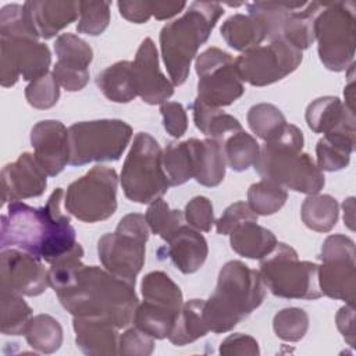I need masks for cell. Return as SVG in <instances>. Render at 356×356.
<instances>
[{
  "mask_svg": "<svg viewBox=\"0 0 356 356\" xmlns=\"http://www.w3.org/2000/svg\"><path fill=\"white\" fill-rule=\"evenodd\" d=\"M83 252L51 264L49 282L61 306L74 317L99 318L124 328L132 323L138 296L135 284L106 268L85 266Z\"/></svg>",
  "mask_w": 356,
  "mask_h": 356,
  "instance_id": "1",
  "label": "cell"
},
{
  "mask_svg": "<svg viewBox=\"0 0 356 356\" xmlns=\"http://www.w3.org/2000/svg\"><path fill=\"white\" fill-rule=\"evenodd\" d=\"M63 197V188H56L43 207L10 202L7 214L1 216V250L18 248L50 264L83 252L70 216L61 211Z\"/></svg>",
  "mask_w": 356,
  "mask_h": 356,
  "instance_id": "2",
  "label": "cell"
},
{
  "mask_svg": "<svg viewBox=\"0 0 356 356\" xmlns=\"http://www.w3.org/2000/svg\"><path fill=\"white\" fill-rule=\"evenodd\" d=\"M303 132L293 124H285L278 134L260 147L254 170L267 181L284 189L316 195L325 184L323 171L303 150Z\"/></svg>",
  "mask_w": 356,
  "mask_h": 356,
  "instance_id": "3",
  "label": "cell"
},
{
  "mask_svg": "<svg viewBox=\"0 0 356 356\" xmlns=\"http://www.w3.org/2000/svg\"><path fill=\"white\" fill-rule=\"evenodd\" d=\"M266 285L257 270L249 268L239 260L225 263L214 292L203 305V316L214 334L231 331L264 300Z\"/></svg>",
  "mask_w": 356,
  "mask_h": 356,
  "instance_id": "4",
  "label": "cell"
},
{
  "mask_svg": "<svg viewBox=\"0 0 356 356\" xmlns=\"http://www.w3.org/2000/svg\"><path fill=\"white\" fill-rule=\"evenodd\" d=\"M222 14L220 3L193 1L179 18L161 28V57L174 86L186 81L199 47L207 42Z\"/></svg>",
  "mask_w": 356,
  "mask_h": 356,
  "instance_id": "5",
  "label": "cell"
},
{
  "mask_svg": "<svg viewBox=\"0 0 356 356\" xmlns=\"http://www.w3.org/2000/svg\"><path fill=\"white\" fill-rule=\"evenodd\" d=\"M261 280L274 296L284 299H318V266L299 260L296 250L282 242L260 259Z\"/></svg>",
  "mask_w": 356,
  "mask_h": 356,
  "instance_id": "6",
  "label": "cell"
},
{
  "mask_svg": "<svg viewBox=\"0 0 356 356\" xmlns=\"http://www.w3.org/2000/svg\"><path fill=\"white\" fill-rule=\"evenodd\" d=\"M163 150L147 132L135 135L121 170L124 195L135 203H152L167 193L170 184L161 163Z\"/></svg>",
  "mask_w": 356,
  "mask_h": 356,
  "instance_id": "7",
  "label": "cell"
},
{
  "mask_svg": "<svg viewBox=\"0 0 356 356\" xmlns=\"http://www.w3.org/2000/svg\"><path fill=\"white\" fill-rule=\"evenodd\" d=\"M356 7L353 1L324 3L314 19V38L320 61L341 72L353 64L356 46Z\"/></svg>",
  "mask_w": 356,
  "mask_h": 356,
  "instance_id": "8",
  "label": "cell"
},
{
  "mask_svg": "<svg viewBox=\"0 0 356 356\" xmlns=\"http://www.w3.org/2000/svg\"><path fill=\"white\" fill-rule=\"evenodd\" d=\"M323 4L318 1H256L248 4V14L264 25L268 42L285 40L303 51L316 40L314 19Z\"/></svg>",
  "mask_w": 356,
  "mask_h": 356,
  "instance_id": "9",
  "label": "cell"
},
{
  "mask_svg": "<svg viewBox=\"0 0 356 356\" xmlns=\"http://www.w3.org/2000/svg\"><path fill=\"white\" fill-rule=\"evenodd\" d=\"M150 228L145 216H124L115 231L103 235L97 242V254L103 267L111 274L135 284L145 264L146 242Z\"/></svg>",
  "mask_w": 356,
  "mask_h": 356,
  "instance_id": "10",
  "label": "cell"
},
{
  "mask_svg": "<svg viewBox=\"0 0 356 356\" xmlns=\"http://www.w3.org/2000/svg\"><path fill=\"white\" fill-rule=\"evenodd\" d=\"M132 128L122 120H93L75 122L68 128L70 165L93 161H117L129 145Z\"/></svg>",
  "mask_w": 356,
  "mask_h": 356,
  "instance_id": "11",
  "label": "cell"
},
{
  "mask_svg": "<svg viewBox=\"0 0 356 356\" xmlns=\"http://www.w3.org/2000/svg\"><path fill=\"white\" fill-rule=\"evenodd\" d=\"M117 185L114 168L95 165L68 185L64 196L65 210L83 222L104 221L117 210Z\"/></svg>",
  "mask_w": 356,
  "mask_h": 356,
  "instance_id": "12",
  "label": "cell"
},
{
  "mask_svg": "<svg viewBox=\"0 0 356 356\" xmlns=\"http://www.w3.org/2000/svg\"><path fill=\"white\" fill-rule=\"evenodd\" d=\"M355 242L342 234L325 238L320 252L318 286L323 295L355 306L356 299Z\"/></svg>",
  "mask_w": 356,
  "mask_h": 356,
  "instance_id": "13",
  "label": "cell"
},
{
  "mask_svg": "<svg viewBox=\"0 0 356 356\" xmlns=\"http://www.w3.org/2000/svg\"><path fill=\"white\" fill-rule=\"evenodd\" d=\"M197 100L211 107L232 104L245 93L234 57L218 49L209 47L196 57Z\"/></svg>",
  "mask_w": 356,
  "mask_h": 356,
  "instance_id": "14",
  "label": "cell"
},
{
  "mask_svg": "<svg viewBox=\"0 0 356 356\" xmlns=\"http://www.w3.org/2000/svg\"><path fill=\"white\" fill-rule=\"evenodd\" d=\"M299 49L285 40H273L242 53L235 58V67L242 82L252 86H267L292 74L302 63Z\"/></svg>",
  "mask_w": 356,
  "mask_h": 356,
  "instance_id": "15",
  "label": "cell"
},
{
  "mask_svg": "<svg viewBox=\"0 0 356 356\" xmlns=\"http://www.w3.org/2000/svg\"><path fill=\"white\" fill-rule=\"evenodd\" d=\"M51 54L47 44L32 38H0V82L11 88L19 76L35 81L49 72Z\"/></svg>",
  "mask_w": 356,
  "mask_h": 356,
  "instance_id": "16",
  "label": "cell"
},
{
  "mask_svg": "<svg viewBox=\"0 0 356 356\" xmlns=\"http://www.w3.org/2000/svg\"><path fill=\"white\" fill-rule=\"evenodd\" d=\"M47 286H50L49 270L43 267L40 259L19 249L10 248L1 250L0 288L18 295L38 296Z\"/></svg>",
  "mask_w": 356,
  "mask_h": 356,
  "instance_id": "17",
  "label": "cell"
},
{
  "mask_svg": "<svg viewBox=\"0 0 356 356\" xmlns=\"http://www.w3.org/2000/svg\"><path fill=\"white\" fill-rule=\"evenodd\" d=\"M33 156L47 177L58 175L70 161L68 129L57 120L39 121L31 129Z\"/></svg>",
  "mask_w": 356,
  "mask_h": 356,
  "instance_id": "18",
  "label": "cell"
},
{
  "mask_svg": "<svg viewBox=\"0 0 356 356\" xmlns=\"http://www.w3.org/2000/svg\"><path fill=\"white\" fill-rule=\"evenodd\" d=\"M132 63L138 96L145 103L163 104L174 95V85L160 71L159 53L150 38L142 40Z\"/></svg>",
  "mask_w": 356,
  "mask_h": 356,
  "instance_id": "19",
  "label": "cell"
},
{
  "mask_svg": "<svg viewBox=\"0 0 356 356\" xmlns=\"http://www.w3.org/2000/svg\"><path fill=\"white\" fill-rule=\"evenodd\" d=\"M47 186V174L36 161L35 156L25 152L1 170L3 202L10 203L21 199L38 197Z\"/></svg>",
  "mask_w": 356,
  "mask_h": 356,
  "instance_id": "20",
  "label": "cell"
},
{
  "mask_svg": "<svg viewBox=\"0 0 356 356\" xmlns=\"http://www.w3.org/2000/svg\"><path fill=\"white\" fill-rule=\"evenodd\" d=\"M81 1L31 0L25 1L24 11L33 32L42 39H51L61 29L79 18Z\"/></svg>",
  "mask_w": 356,
  "mask_h": 356,
  "instance_id": "21",
  "label": "cell"
},
{
  "mask_svg": "<svg viewBox=\"0 0 356 356\" xmlns=\"http://www.w3.org/2000/svg\"><path fill=\"white\" fill-rule=\"evenodd\" d=\"M165 256L184 274L196 273L206 261L209 248L200 231L191 225H182L168 241Z\"/></svg>",
  "mask_w": 356,
  "mask_h": 356,
  "instance_id": "22",
  "label": "cell"
},
{
  "mask_svg": "<svg viewBox=\"0 0 356 356\" xmlns=\"http://www.w3.org/2000/svg\"><path fill=\"white\" fill-rule=\"evenodd\" d=\"M76 346L89 356H110L117 353L118 330L108 321L99 318L74 317Z\"/></svg>",
  "mask_w": 356,
  "mask_h": 356,
  "instance_id": "23",
  "label": "cell"
},
{
  "mask_svg": "<svg viewBox=\"0 0 356 356\" xmlns=\"http://www.w3.org/2000/svg\"><path fill=\"white\" fill-rule=\"evenodd\" d=\"M307 127L316 134H330L337 129H355V110L335 96L314 99L305 114Z\"/></svg>",
  "mask_w": 356,
  "mask_h": 356,
  "instance_id": "24",
  "label": "cell"
},
{
  "mask_svg": "<svg viewBox=\"0 0 356 356\" xmlns=\"http://www.w3.org/2000/svg\"><path fill=\"white\" fill-rule=\"evenodd\" d=\"M202 140L191 138L184 142H171L161 156L163 170L170 186H178L196 177Z\"/></svg>",
  "mask_w": 356,
  "mask_h": 356,
  "instance_id": "25",
  "label": "cell"
},
{
  "mask_svg": "<svg viewBox=\"0 0 356 356\" xmlns=\"http://www.w3.org/2000/svg\"><path fill=\"white\" fill-rule=\"evenodd\" d=\"M355 129H338L318 139L316 154L321 171L332 172L348 167L355 149Z\"/></svg>",
  "mask_w": 356,
  "mask_h": 356,
  "instance_id": "26",
  "label": "cell"
},
{
  "mask_svg": "<svg viewBox=\"0 0 356 356\" xmlns=\"http://www.w3.org/2000/svg\"><path fill=\"white\" fill-rule=\"evenodd\" d=\"M96 85L110 102L129 103L138 96L134 63L127 60L114 63L97 75Z\"/></svg>",
  "mask_w": 356,
  "mask_h": 356,
  "instance_id": "27",
  "label": "cell"
},
{
  "mask_svg": "<svg viewBox=\"0 0 356 356\" xmlns=\"http://www.w3.org/2000/svg\"><path fill=\"white\" fill-rule=\"evenodd\" d=\"M256 222L249 221L238 225L229 234V243L232 250L239 256L260 260L274 249L277 238L270 229Z\"/></svg>",
  "mask_w": 356,
  "mask_h": 356,
  "instance_id": "28",
  "label": "cell"
},
{
  "mask_svg": "<svg viewBox=\"0 0 356 356\" xmlns=\"http://www.w3.org/2000/svg\"><path fill=\"white\" fill-rule=\"evenodd\" d=\"M221 36L229 47L238 51H248L266 40L264 25L253 15L234 14L221 25Z\"/></svg>",
  "mask_w": 356,
  "mask_h": 356,
  "instance_id": "29",
  "label": "cell"
},
{
  "mask_svg": "<svg viewBox=\"0 0 356 356\" xmlns=\"http://www.w3.org/2000/svg\"><path fill=\"white\" fill-rule=\"evenodd\" d=\"M203 305L204 300L202 299H191L182 303L174 327L168 335L172 345L185 346L204 337L210 331L204 321Z\"/></svg>",
  "mask_w": 356,
  "mask_h": 356,
  "instance_id": "30",
  "label": "cell"
},
{
  "mask_svg": "<svg viewBox=\"0 0 356 356\" xmlns=\"http://www.w3.org/2000/svg\"><path fill=\"white\" fill-rule=\"evenodd\" d=\"M189 107L192 110L196 128L203 135L210 136L211 139H217L221 142L228 135L243 129L238 118L224 113L218 107L207 106L197 99H195V102Z\"/></svg>",
  "mask_w": 356,
  "mask_h": 356,
  "instance_id": "31",
  "label": "cell"
},
{
  "mask_svg": "<svg viewBox=\"0 0 356 356\" xmlns=\"http://www.w3.org/2000/svg\"><path fill=\"white\" fill-rule=\"evenodd\" d=\"M302 221L316 232H330L339 216L338 202L331 195H309L300 209Z\"/></svg>",
  "mask_w": 356,
  "mask_h": 356,
  "instance_id": "32",
  "label": "cell"
},
{
  "mask_svg": "<svg viewBox=\"0 0 356 356\" xmlns=\"http://www.w3.org/2000/svg\"><path fill=\"white\" fill-rule=\"evenodd\" d=\"M179 310L157 306L149 302L138 303L132 323L135 327L156 339L168 338Z\"/></svg>",
  "mask_w": 356,
  "mask_h": 356,
  "instance_id": "33",
  "label": "cell"
},
{
  "mask_svg": "<svg viewBox=\"0 0 356 356\" xmlns=\"http://www.w3.org/2000/svg\"><path fill=\"white\" fill-rule=\"evenodd\" d=\"M145 302L179 310L184 303L181 288L163 271L147 273L140 284Z\"/></svg>",
  "mask_w": 356,
  "mask_h": 356,
  "instance_id": "34",
  "label": "cell"
},
{
  "mask_svg": "<svg viewBox=\"0 0 356 356\" xmlns=\"http://www.w3.org/2000/svg\"><path fill=\"white\" fill-rule=\"evenodd\" d=\"M24 335L31 348L44 355L54 353L63 343V328L60 323L49 314L32 317Z\"/></svg>",
  "mask_w": 356,
  "mask_h": 356,
  "instance_id": "35",
  "label": "cell"
},
{
  "mask_svg": "<svg viewBox=\"0 0 356 356\" xmlns=\"http://www.w3.org/2000/svg\"><path fill=\"white\" fill-rule=\"evenodd\" d=\"M227 167L241 172L254 164L260 153L257 140L243 129L236 131L221 140Z\"/></svg>",
  "mask_w": 356,
  "mask_h": 356,
  "instance_id": "36",
  "label": "cell"
},
{
  "mask_svg": "<svg viewBox=\"0 0 356 356\" xmlns=\"http://www.w3.org/2000/svg\"><path fill=\"white\" fill-rule=\"evenodd\" d=\"M225 157L221 142L217 139H203L200 146L199 165L195 179L203 186H217L225 177Z\"/></svg>",
  "mask_w": 356,
  "mask_h": 356,
  "instance_id": "37",
  "label": "cell"
},
{
  "mask_svg": "<svg viewBox=\"0 0 356 356\" xmlns=\"http://www.w3.org/2000/svg\"><path fill=\"white\" fill-rule=\"evenodd\" d=\"M1 296V324L0 330L4 335H24L32 318V309L21 298V295L0 288Z\"/></svg>",
  "mask_w": 356,
  "mask_h": 356,
  "instance_id": "38",
  "label": "cell"
},
{
  "mask_svg": "<svg viewBox=\"0 0 356 356\" xmlns=\"http://www.w3.org/2000/svg\"><path fill=\"white\" fill-rule=\"evenodd\" d=\"M286 191L267 179L254 182L248 189V204L257 216H271L286 202Z\"/></svg>",
  "mask_w": 356,
  "mask_h": 356,
  "instance_id": "39",
  "label": "cell"
},
{
  "mask_svg": "<svg viewBox=\"0 0 356 356\" xmlns=\"http://www.w3.org/2000/svg\"><path fill=\"white\" fill-rule=\"evenodd\" d=\"M54 51L57 63L68 68L88 70L93 60L92 47L74 33H61L54 42Z\"/></svg>",
  "mask_w": 356,
  "mask_h": 356,
  "instance_id": "40",
  "label": "cell"
},
{
  "mask_svg": "<svg viewBox=\"0 0 356 356\" xmlns=\"http://www.w3.org/2000/svg\"><path fill=\"white\" fill-rule=\"evenodd\" d=\"M150 231L159 235L165 242L184 225V213L181 210H171L161 199L153 200L145 214Z\"/></svg>",
  "mask_w": 356,
  "mask_h": 356,
  "instance_id": "41",
  "label": "cell"
},
{
  "mask_svg": "<svg viewBox=\"0 0 356 356\" xmlns=\"http://www.w3.org/2000/svg\"><path fill=\"white\" fill-rule=\"evenodd\" d=\"M249 128L264 142L271 139L286 124L282 111L270 103H259L249 108L246 115Z\"/></svg>",
  "mask_w": 356,
  "mask_h": 356,
  "instance_id": "42",
  "label": "cell"
},
{
  "mask_svg": "<svg viewBox=\"0 0 356 356\" xmlns=\"http://www.w3.org/2000/svg\"><path fill=\"white\" fill-rule=\"evenodd\" d=\"M273 330L280 339L285 342H298L309 330V316L299 307L282 309L274 316Z\"/></svg>",
  "mask_w": 356,
  "mask_h": 356,
  "instance_id": "43",
  "label": "cell"
},
{
  "mask_svg": "<svg viewBox=\"0 0 356 356\" xmlns=\"http://www.w3.org/2000/svg\"><path fill=\"white\" fill-rule=\"evenodd\" d=\"M110 22V3L81 1L76 31L89 36L103 33Z\"/></svg>",
  "mask_w": 356,
  "mask_h": 356,
  "instance_id": "44",
  "label": "cell"
},
{
  "mask_svg": "<svg viewBox=\"0 0 356 356\" xmlns=\"http://www.w3.org/2000/svg\"><path fill=\"white\" fill-rule=\"evenodd\" d=\"M26 102L39 110H47L57 104L60 99V85L57 83L53 74L46 75L29 82L25 88Z\"/></svg>",
  "mask_w": 356,
  "mask_h": 356,
  "instance_id": "45",
  "label": "cell"
},
{
  "mask_svg": "<svg viewBox=\"0 0 356 356\" xmlns=\"http://www.w3.org/2000/svg\"><path fill=\"white\" fill-rule=\"evenodd\" d=\"M0 38H32L39 36L31 28L24 6L7 4L0 11Z\"/></svg>",
  "mask_w": 356,
  "mask_h": 356,
  "instance_id": "46",
  "label": "cell"
},
{
  "mask_svg": "<svg viewBox=\"0 0 356 356\" xmlns=\"http://www.w3.org/2000/svg\"><path fill=\"white\" fill-rule=\"evenodd\" d=\"M184 217L188 225L202 232L211 231V227L216 222L213 204L206 196H195L191 199L185 206Z\"/></svg>",
  "mask_w": 356,
  "mask_h": 356,
  "instance_id": "47",
  "label": "cell"
},
{
  "mask_svg": "<svg viewBox=\"0 0 356 356\" xmlns=\"http://www.w3.org/2000/svg\"><path fill=\"white\" fill-rule=\"evenodd\" d=\"M249 221H257V214L246 202H235L229 204L221 217L216 220V231L220 235H229L238 225Z\"/></svg>",
  "mask_w": 356,
  "mask_h": 356,
  "instance_id": "48",
  "label": "cell"
},
{
  "mask_svg": "<svg viewBox=\"0 0 356 356\" xmlns=\"http://www.w3.org/2000/svg\"><path fill=\"white\" fill-rule=\"evenodd\" d=\"M154 338L139 330L138 327H131L118 338V355L131 356H149L154 349Z\"/></svg>",
  "mask_w": 356,
  "mask_h": 356,
  "instance_id": "49",
  "label": "cell"
},
{
  "mask_svg": "<svg viewBox=\"0 0 356 356\" xmlns=\"http://www.w3.org/2000/svg\"><path fill=\"white\" fill-rule=\"evenodd\" d=\"M163 125L167 134L174 138H181L188 129V117L184 106L178 102H164L160 104Z\"/></svg>",
  "mask_w": 356,
  "mask_h": 356,
  "instance_id": "50",
  "label": "cell"
},
{
  "mask_svg": "<svg viewBox=\"0 0 356 356\" xmlns=\"http://www.w3.org/2000/svg\"><path fill=\"white\" fill-rule=\"evenodd\" d=\"M220 353L222 356H259L260 349L257 341L241 332L228 335L220 345Z\"/></svg>",
  "mask_w": 356,
  "mask_h": 356,
  "instance_id": "51",
  "label": "cell"
},
{
  "mask_svg": "<svg viewBox=\"0 0 356 356\" xmlns=\"http://www.w3.org/2000/svg\"><path fill=\"white\" fill-rule=\"evenodd\" d=\"M53 76L57 83L67 92H78L83 89L89 82V70H75L60 65L58 63L53 67Z\"/></svg>",
  "mask_w": 356,
  "mask_h": 356,
  "instance_id": "52",
  "label": "cell"
},
{
  "mask_svg": "<svg viewBox=\"0 0 356 356\" xmlns=\"http://www.w3.org/2000/svg\"><path fill=\"white\" fill-rule=\"evenodd\" d=\"M120 14L129 22L143 24L147 22L152 14V1H118Z\"/></svg>",
  "mask_w": 356,
  "mask_h": 356,
  "instance_id": "53",
  "label": "cell"
},
{
  "mask_svg": "<svg viewBox=\"0 0 356 356\" xmlns=\"http://www.w3.org/2000/svg\"><path fill=\"white\" fill-rule=\"evenodd\" d=\"M335 323L345 341L350 346H355V306H342L335 316Z\"/></svg>",
  "mask_w": 356,
  "mask_h": 356,
  "instance_id": "54",
  "label": "cell"
},
{
  "mask_svg": "<svg viewBox=\"0 0 356 356\" xmlns=\"http://www.w3.org/2000/svg\"><path fill=\"white\" fill-rule=\"evenodd\" d=\"M185 7V1H152V14L156 19L164 21L179 14Z\"/></svg>",
  "mask_w": 356,
  "mask_h": 356,
  "instance_id": "55",
  "label": "cell"
},
{
  "mask_svg": "<svg viewBox=\"0 0 356 356\" xmlns=\"http://www.w3.org/2000/svg\"><path fill=\"white\" fill-rule=\"evenodd\" d=\"M343 221L346 222V225L349 227V229H353V210H355V199L353 197H348L343 204Z\"/></svg>",
  "mask_w": 356,
  "mask_h": 356,
  "instance_id": "56",
  "label": "cell"
}]
</instances>
